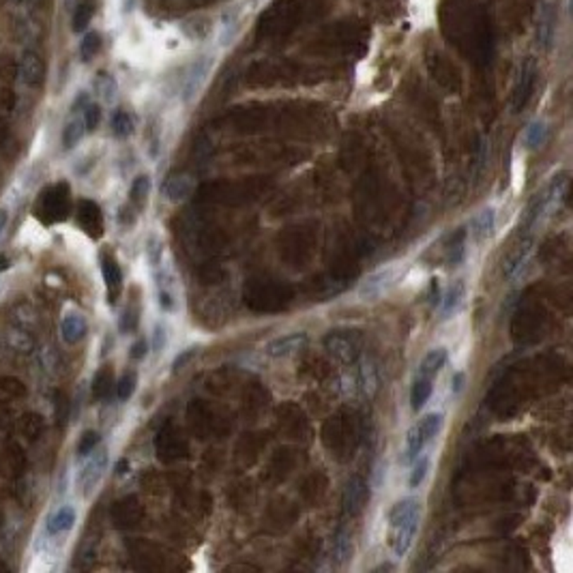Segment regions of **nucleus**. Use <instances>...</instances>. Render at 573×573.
Returning <instances> with one entry per match:
<instances>
[{
	"mask_svg": "<svg viewBox=\"0 0 573 573\" xmlns=\"http://www.w3.org/2000/svg\"><path fill=\"white\" fill-rule=\"evenodd\" d=\"M421 513H423V507L416 498H404L391 507L389 517H387L389 522L387 541H389L391 552L397 558H404L410 552L416 531H419V524H421Z\"/></svg>",
	"mask_w": 573,
	"mask_h": 573,
	"instance_id": "1",
	"label": "nucleus"
},
{
	"mask_svg": "<svg viewBox=\"0 0 573 573\" xmlns=\"http://www.w3.org/2000/svg\"><path fill=\"white\" fill-rule=\"evenodd\" d=\"M442 423H445V414L442 412H428V414H423L421 419L416 421L408 430V434H406V449H404L402 462L404 464H412V459L416 455H421L436 440V436L442 430Z\"/></svg>",
	"mask_w": 573,
	"mask_h": 573,
	"instance_id": "2",
	"label": "nucleus"
},
{
	"mask_svg": "<svg viewBox=\"0 0 573 573\" xmlns=\"http://www.w3.org/2000/svg\"><path fill=\"white\" fill-rule=\"evenodd\" d=\"M325 348L342 363H354L361 354L358 331H331L325 337Z\"/></svg>",
	"mask_w": 573,
	"mask_h": 573,
	"instance_id": "3",
	"label": "nucleus"
},
{
	"mask_svg": "<svg viewBox=\"0 0 573 573\" xmlns=\"http://www.w3.org/2000/svg\"><path fill=\"white\" fill-rule=\"evenodd\" d=\"M399 275H402L399 265H389V267L372 273L366 282L358 286V296L363 301H376V298H380L385 292H389L395 286V282L399 279Z\"/></svg>",
	"mask_w": 573,
	"mask_h": 573,
	"instance_id": "4",
	"label": "nucleus"
},
{
	"mask_svg": "<svg viewBox=\"0 0 573 573\" xmlns=\"http://www.w3.org/2000/svg\"><path fill=\"white\" fill-rule=\"evenodd\" d=\"M86 464L82 466L78 483L84 496H90L95 492V488L99 485V481L103 479V473L108 468V449H95L92 453L86 455Z\"/></svg>",
	"mask_w": 573,
	"mask_h": 573,
	"instance_id": "5",
	"label": "nucleus"
},
{
	"mask_svg": "<svg viewBox=\"0 0 573 573\" xmlns=\"http://www.w3.org/2000/svg\"><path fill=\"white\" fill-rule=\"evenodd\" d=\"M535 78H537V65L533 59H526L524 65L519 67V76H517L515 90H513V110L515 112H519L529 103V99L535 90Z\"/></svg>",
	"mask_w": 573,
	"mask_h": 573,
	"instance_id": "6",
	"label": "nucleus"
},
{
	"mask_svg": "<svg viewBox=\"0 0 573 573\" xmlns=\"http://www.w3.org/2000/svg\"><path fill=\"white\" fill-rule=\"evenodd\" d=\"M305 346H307V333H288V335L271 339L265 346V354L271 358H284V356L296 354Z\"/></svg>",
	"mask_w": 573,
	"mask_h": 573,
	"instance_id": "7",
	"label": "nucleus"
},
{
	"mask_svg": "<svg viewBox=\"0 0 573 573\" xmlns=\"http://www.w3.org/2000/svg\"><path fill=\"white\" fill-rule=\"evenodd\" d=\"M368 485L361 477H352L348 483H346V490H344V513L346 515H358L363 511L368 502Z\"/></svg>",
	"mask_w": 573,
	"mask_h": 573,
	"instance_id": "8",
	"label": "nucleus"
},
{
	"mask_svg": "<svg viewBox=\"0 0 573 573\" xmlns=\"http://www.w3.org/2000/svg\"><path fill=\"white\" fill-rule=\"evenodd\" d=\"M76 519H78L76 507L73 505H63L47 517L45 531H47L49 537H61V535L69 533L76 526Z\"/></svg>",
	"mask_w": 573,
	"mask_h": 573,
	"instance_id": "9",
	"label": "nucleus"
},
{
	"mask_svg": "<svg viewBox=\"0 0 573 573\" xmlns=\"http://www.w3.org/2000/svg\"><path fill=\"white\" fill-rule=\"evenodd\" d=\"M213 63H215V59H211V56H202V59H198V61L189 67V73H187L185 86H183V97H185L187 101L193 99V97L198 95V90L202 88V84H204V80H206V76H208V69L213 67Z\"/></svg>",
	"mask_w": 573,
	"mask_h": 573,
	"instance_id": "10",
	"label": "nucleus"
},
{
	"mask_svg": "<svg viewBox=\"0 0 573 573\" xmlns=\"http://www.w3.org/2000/svg\"><path fill=\"white\" fill-rule=\"evenodd\" d=\"M86 331H88V325L80 311H67L65 318L61 320V337L69 346L80 344L86 337Z\"/></svg>",
	"mask_w": 573,
	"mask_h": 573,
	"instance_id": "11",
	"label": "nucleus"
},
{
	"mask_svg": "<svg viewBox=\"0 0 573 573\" xmlns=\"http://www.w3.org/2000/svg\"><path fill=\"white\" fill-rule=\"evenodd\" d=\"M494 226H496V211L492 206H488V208H481L471 219V226H468L471 230H468V234H471L475 243H483L494 234Z\"/></svg>",
	"mask_w": 573,
	"mask_h": 573,
	"instance_id": "12",
	"label": "nucleus"
},
{
	"mask_svg": "<svg viewBox=\"0 0 573 573\" xmlns=\"http://www.w3.org/2000/svg\"><path fill=\"white\" fill-rule=\"evenodd\" d=\"M101 271H103V279H106V286H108V301L114 305L119 294H121V288H123L121 267L116 265V260L112 255H103L101 258Z\"/></svg>",
	"mask_w": 573,
	"mask_h": 573,
	"instance_id": "13",
	"label": "nucleus"
},
{
	"mask_svg": "<svg viewBox=\"0 0 573 573\" xmlns=\"http://www.w3.org/2000/svg\"><path fill=\"white\" fill-rule=\"evenodd\" d=\"M464 298H466V284L462 279L453 282L449 286V290L445 292V296L440 298V314H442V320L455 316L457 311L462 309L464 305Z\"/></svg>",
	"mask_w": 573,
	"mask_h": 573,
	"instance_id": "14",
	"label": "nucleus"
},
{
	"mask_svg": "<svg viewBox=\"0 0 573 573\" xmlns=\"http://www.w3.org/2000/svg\"><path fill=\"white\" fill-rule=\"evenodd\" d=\"M447 348H434L430 350L423 361L419 363V370H416V378H428V380H434L438 376V372L445 368L447 363Z\"/></svg>",
	"mask_w": 573,
	"mask_h": 573,
	"instance_id": "15",
	"label": "nucleus"
},
{
	"mask_svg": "<svg viewBox=\"0 0 573 573\" xmlns=\"http://www.w3.org/2000/svg\"><path fill=\"white\" fill-rule=\"evenodd\" d=\"M20 80L28 86H37L43 80V63L35 52H24L20 61Z\"/></svg>",
	"mask_w": 573,
	"mask_h": 573,
	"instance_id": "16",
	"label": "nucleus"
},
{
	"mask_svg": "<svg viewBox=\"0 0 573 573\" xmlns=\"http://www.w3.org/2000/svg\"><path fill=\"white\" fill-rule=\"evenodd\" d=\"M193 191V181L187 174H179V176H170L164 185V193L170 202H183L191 195Z\"/></svg>",
	"mask_w": 573,
	"mask_h": 573,
	"instance_id": "17",
	"label": "nucleus"
},
{
	"mask_svg": "<svg viewBox=\"0 0 573 573\" xmlns=\"http://www.w3.org/2000/svg\"><path fill=\"white\" fill-rule=\"evenodd\" d=\"M86 133V125H84V119H82V112H73V116L67 121L65 129H63V148L65 150H71L80 144V140L84 138Z\"/></svg>",
	"mask_w": 573,
	"mask_h": 573,
	"instance_id": "18",
	"label": "nucleus"
},
{
	"mask_svg": "<svg viewBox=\"0 0 573 573\" xmlns=\"http://www.w3.org/2000/svg\"><path fill=\"white\" fill-rule=\"evenodd\" d=\"M432 382L434 380H428V378H414L412 389H410V408L414 412H419L432 397V391H434Z\"/></svg>",
	"mask_w": 573,
	"mask_h": 573,
	"instance_id": "19",
	"label": "nucleus"
},
{
	"mask_svg": "<svg viewBox=\"0 0 573 573\" xmlns=\"http://www.w3.org/2000/svg\"><path fill=\"white\" fill-rule=\"evenodd\" d=\"M552 39H554V16H552L550 5H543L539 22H537V43L543 49H550Z\"/></svg>",
	"mask_w": 573,
	"mask_h": 573,
	"instance_id": "20",
	"label": "nucleus"
},
{
	"mask_svg": "<svg viewBox=\"0 0 573 573\" xmlns=\"http://www.w3.org/2000/svg\"><path fill=\"white\" fill-rule=\"evenodd\" d=\"M533 253V243H524V245H517L515 251L509 255V260L505 263V275L507 277H513L519 269H522L526 263H529V258Z\"/></svg>",
	"mask_w": 573,
	"mask_h": 573,
	"instance_id": "21",
	"label": "nucleus"
},
{
	"mask_svg": "<svg viewBox=\"0 0 573 573\" xmlns=\"http://www.w3.org/2000/svg\"><path fill=\"white\" fill-rule=\"evenodd\" d=\"M567 187H569V174L567 172H560L552 179V183L548 185L545 193H543V206H550V204H558L562 202L565 193H567Z\"/></svg>",
	"mask_w": 573,
	"mask_h": 573,
	"instance_id": "22",
	"label": "nucleus"
},
{
	"mask_svg": "<svg viewBox=\"0 0 573 573\" xmlns=\"http://www.w3.org/2000/svg\"><path fill=\"white\" fill-rule=\"evenodd\" d=\"M148 193H150V179H148L146 174H140V176L131 183V189H129V202L140 211V208L146 204Z\"/></svg>",
	"mask_w": 573,
	"mask_h": 573,
	"instance_id": "23",
	"label": "nucleus"
},
{
	"mask_svg": "<svg viewBox=\"0 0 573 573\" xmlns=\"http://www.w3.org/2000/svg\"><path fill=\"white\" fill-rule=\"evenodd\" d=\"M333 552L337 562H348L352 558V537L346 529H339L333 539Z\"/></svg>",
	"mask_w": 573,
	"mask_h": 573,
	"instance_id": "24",
	"label": "nucleus"
},
{
	"mask_svg": "<svg viewBox=\"0 0 573 573\" xmlns=\"http://www.w3.org/2000/svg\"><path fill=\"white\" fill-rule=\"evenodd\" d=\"M430 455L423 451L421 455H416L414 459H412V473H410V488H419L423 481H426V477H428V471H430Z\"/></svg>",
	"mask_w": 573,
	"mask_h": 573,
	"instance_id": "25",
	"label": "nucleus"
},
{
	"mask_svg": "<svg viewBox=\"0 0 573 573\" xmlns=\"http://www.w3.org/2000/svg\"><path fill=\"white\" fill-rule=\"evenodd\" d=\"M99 49H101V35L95 32V30L92 32H86L84 39H82V43H80V59L84 63H88V61H92L97 56Z\"/></svg>",
	"mask_w": 573,
	"mask_h": 573,
	"instance_id": "26",
	"label": "nucleus"
},
{
	"mask_svg": "<svg viewBox=\"0 0 573 573\" xmlns=\"http://www.w3.org/2000/svg\"><path fill=\"white\" fill-rule=\"evenodd\" d=\"M112 133L116 138H129L133 133V119L125 110H116L112 116Z\"/></svg>",
	"mask_w": 573,
	"mask_h": 573,
	"instance_id": "27",
	"label": "nucleus"
},
{
	"mask_svg": "<svg viewBox=\"0 0 573 573\" xmlns=\"http://www.w3.org/2000/svg\"><path fill=\"white\" fill-rule=\"evenodd\" d=\"M524 140H526V146H529V148H539V146H543L545 140H548V125H545L543 121L531 123L529 129H526Z\"/></svg>",
	"mask_w": 573,
	"mask_h": 573,
	"instance_id": "28",
	"label": "nucleus"
},
{
	"mask_svg": "<svg viewBox=\"0 0 573 573\" xmlns=\"http://www.w3.org/2000/svg\"><path fill=\"white\" fill-rule=\"evenodd\" d=\"M90 18H92V5L90 3H80L78 9L73 11V22H71V28L73 32H84L86 26L90 24Z\"/></svg>",
	"mask_w": 573,
	"mask_h": 573,
	"instance_id": "29",
	"label": "nucleus"
},
{
	"mask_svg": "<svg viewBox=\"0 0 573 573\" xmlns=\"http://www.w3.org/2000/svg\"><path fill=\"white\" fill-rule=\"evenodd\" d=\"M466 253V230H459L455 236H453V243L449 247V265H459L462 263V258Z\"/></svg>",
	"mask_w": 573,
	"mask_h": 573,
	"instance_id": "30",
	"label": "nucleus"
},
{
	"mask_svg": "<svg viewBox=\"0 0 573 573\" xmlns=\"http://www.w3.org/2000/svg\"><path fill=\"white\" fill-rule=\"evenodd\" d=\"M135 385H138V376H135V372H125V374L121 376L119 385H116V395H119V399H121V402H127V399L133 395Z\"/></svg>",
	"mask_w": 573,
	"mask_h": 573,
	"instance_id": "31",
	"label": "nucleus"
},
{
	"mask_svg": "<svg viewBox=\"0 0 573 573\" xmlns=\"http://www.w3.org/2000/svg\"><path fill=\"white\" fill-rule=\"evenodd\" d=\"M99 442H101L99 432H95V430L84 432L82 438H80V442H78V457H86L88 453H92L99 447Z\"/></svg>",
	"mask_w": 573,
	"mask_h": 573,
	"instance_id": "32",
	"label": "nucleus"
},
{
	"mask_svg": "<svg viewBox=\"0 0 573 573\" xmlns=\"http://www.w3.org/2000/svg\"><path fill=\"white\" fill-rule=\"evenodd\" d=\"M97 92L103 97V101H112L116 97V82L108 73H99V78H97Z\"/></svg>",
	"mask_w": 573,
	"mask_h": 573,
	"instance_id": "33",
	"label": "nucleus"
},
{
	"mask_svg": "<svg viewBox=\"0 0 573 573\" xmlns=\"http://www.w3.org/2000/svg\"><path fill=\"white\" fill-rule=\"evenodd\" d=\"M82 119H84V125H86V131H95L101 123V108L99 103H86V108L82 110Z\"/></svg>",
	"mask_w": 573,
	"mask_h": 573,
	"instance_id": "34",
	"label": "nucleus"
},
{
	"mask_svg": "<svg viewBox=\"0 0 573 573\" xmlns=\"http://www.w3.org/2000/svg\"><path fill=\"white\" fill-rule=\"evenodd\" d=\"M146 251H148L150 265H152V267H159V265H162V255H164V243H162V239H159V236H150V239H148Z\"/></svg>",
	"mask_w": 573,
	"mask_h": 573,
	"instance_id": "35",
	"label": "nucleus"
},
{
	"mask_svg": "<svg viewBox=\"0 0 573 573\" xmlns=\"http://www.w3.org/2000/svg\"><path fill=\"white\" fill-rule=\"evenodd\" d=\"M112 380V372H99L97 378H95V397H108V391H110V382Z\"/></svg>",
	"mask_w": 573,
	"mask_h": 573,
	"instance_id": "36",
	"label": "nucleus"
},
{
	"mask_svg": "<svg viewBox=\"0 0 573 573\" xmlns=\"http://www.w3.org/2000/svg\"><path fill=\"white\" fill-rule=\"evenodd\" d=\"M198 350H200L198 346H191V348L183 350V352H181L176 358H174V363H172V372H181V370L187 366V363H189V361H191V358L198 354Z\"/></svg>",
	"mask_w": 573,
	"mask_h": 573,
	"instance_id": "37",
	"label": "nucleus"
},
{
	"mask_svg": "<svg viewBox=\"0 0 573 573\" xmlns=\"http://www.w3.org/2000/svg\"><path fill=\"white\" fill-rule=\"evenodd\" d=\"M166 342H168L166 327L164 325H155V331H152V350L155 352H162L166 348Z\"/></svg>",
	"mask_w": 573,
	"mask_h": 573,
	"instance_id": "38",
	"label": "nucleus"
},
{
	"mask_svg": "<svg viewBox=\"0 0 573 573\" xmlns=\"http://www.w3.org/2000/svg\"><path fill=\"white\" fill-rule=\"evenodd\" d=\"M9 339H11V346H13L16 350L26 352V350H30V348H32V339H30L26 333H22V331H13Z\"/></svg>",
	"mask_w": 573,
	"mask_h": 573,
	"instance_id": "39",
	"label": "nucleus"
},
{
	"mask_svg": "<svg viewBox=\"0 0 573 573\" xmlns=\"http://www.w3.org/2000/svg\"><path fill=\"white\" fill-rule=\"evenodd\" d=\"M148 354V342L146 339H138L133 346H131V352H129V356L133 358V361H142L144 356Z\"/></svg>",
	"mask_w": 573,
	"mask_h": 573,
	"instance_id": "40",
	"label": "nucleus"
},
{
	"mask_svg": "<svg viewBox=\"0 0 573 573\" xmlns=\"http://www.w3.org/2000/svg\"><path fill=\"white\" fill-rule=\"evenodd\" d=\"M159 305H162V309H166V311L174 309V296H172L170 288H159Z\"/></svg>",
	"mask_w": 573,
	"mask_h": 573,
	"instance_id": "41",
	"label": "nucleus"
},
{
	"mask_svg": "<svg viewBox=\"0 0 573 573\" xmlns=\"http://www.w3.org/2000/svg\"><path fill=\"white\" fill-rule=\"evenodd\" d=\"M440 298H442V294H440V284H438V279H432V284H430V305H432V307L440 305Z\"/></svg>",
	"mask_w": 573,
	"mask_h": 573,
	"instance_id": "42",
	"label": "nucleus"
},
{
	"mask_svg": "<svg viewBox=\"0 0 573 573\" xmlns=\"http://www.w3.org/2000/svg\"><path fill=\"white\" fill-rule=\"evenodd\" d=\"M7 226H9V211L3 206V208H0V236L5 234Z\"/></svg>",
	"mask_w": 573,
	"mask_h": 573,
	"instance_id": "43",
	"label": "nucleus"
},
{
	"mask_svg": "<svg viewBox=\"0 0 573 573\" xmlns=\"http://www.w3.org/2000/svg\"><path fill=\"white\" fill-rule=\"evenodd\" d=\"M11 267V260H9V255L7 253H0V275H3L7 269Z\"/></svg>",
	"mask_w": 573,
	"mask_h": 573,
	"instance_id": "44",
	"label": "nucleus"
},
{
	"mask_svg": "<svg viewBox=\"0 0 573 573\" xmlns=\"http://www.w3.org/2000/svg\"><path fill=\"white\" fill-rule=\"evenodd\" d=\"M451 382H453V393H459L464 387V374H455Z\"/></svg>",
	"mask_w": 573,
	"mask_h": 573,
	"instance_id": "45",
	"label": "nucleus"
},
{
	"mask_svg": "<svg viewBox=\"0 0 573 573\" xmlns=\"http://www.w3.org/2000/svg\"><path fill=\"white\" fill-rule=\"evenodd\" d=\"M127 468H129V462H127V459H121V462L116 464V475H125V473H127Z\"/></svg>",
	"mask_w": 573,
	"mask_h": 573,
	"instance_id": "46",
	"label": "nucleus"
},
{
	"mask_svg": "<svg viewBox=\"0 0 573 573\" xmlns=\"http://www.w3.org/2000/svg\"><path fill=\"white\" fill-rule=\"evenodd\" d=\"M7 286H9V284H7V279H5L3 275H0V296H3V294L7 292Z\"/></svg>",
	"mask_w": 573,
	"mask_h": 573,
	"instance_id": "47",
	"label": "nucleus"
},
{
	"mask_svg": "<svg viewBox=\"0 0 573 573\" xmlns=\"http://www.w3.org/2000/svg\"><path fill=\"white\" fill-rule=\"evenodd\" d=\"M13 3H22V0H13Z\"/></svg>",
	"mask_w": 573,
	"mask_h": 573,
	"instance_id": "48",
	"label": "nucleus"
}]
</instances>
